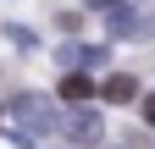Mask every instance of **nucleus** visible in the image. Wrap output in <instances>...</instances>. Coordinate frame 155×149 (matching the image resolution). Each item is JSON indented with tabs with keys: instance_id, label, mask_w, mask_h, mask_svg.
Masks as SVG:
<instances>
[{
	"instance_id": "0eeeda50",
	"label": "nucleus",
	"mask_w": 155,
	"mask_h": 149,
	"mask_svg": "<svg viewBox=\"0 0 155 149\" xmlns=\"http://www.w3.org/2000/svg\"><path fill=\"white\" fill-rule=\"evenodd\" d=\"M89 11H116V6H127V0H83Z\"/></svg>"
},
{
	"instance_id": "7ed1b4c3",
	"label": "nucleus",
	"mask_w": 155,
	"mask_h": 149,
	"mask_svg": "<svg viewBox=\"0 0 155 149\" xmlns=\"http://www.w3.org/2000/svg\"><path fill=\"white\" fill-rule=\"evenodd\" d=\"M150 28H155L150 17H139V11H127V6H116V11H111V39H144Z\"/></svg>"
},
{
	"instance_id": "20e7f679",
	"label": "nucleus",
	"mask_w": 155,
	"mask_h": 149,
	"mask_svg": "<svg viewBox=\"0 0 155 149\" xmlns=\"http://www.w3.org/2000/svg\"><path fill=\"white\" fill-rule=\"evenodd\" d=\"M61 61H67V72H89V66H100V61H105V50H100V44H67V50H61Z\"/></svg>"
},
{
	"instance_id": "6e6552de",
	"label": "nucleus",
	"mask_w": 155,
	"mask_h": 149,
	"mask_svg": "<svg viewBox=\"0 0 155 149\" xmlns=\"http://www.w3.org/2000/svg\"><path fill=\"white\" fill-rule=\"evenodd\" d=\"M144 122H150V127H155V94H150V100H144Z\"/></svg>"
},
{
	"instance_id": "f257e3e1",
	"label": "nucleus",
	"mask_w": 155,
	"mask_h": 149,
	"mask_svg": "<svg viewBox=\"0 0 155 149\" xmlns=\"http://www.w3.org/2000/svg\"><path fill=\"white\" fill-rule=\"evenodd\" d=\"M11 122H17V133H22V138H45L50 127H55V110H50V100L22 94V100L11 105Z\"/></svg>"
},
{
	"instance_id": "f03ea898",
	"label": "nucleus",
	"mask_w": 155,
	"mask_h": 149,
	"mask_svg": "<svg viewBox=\"0 0 155 149\" xmlns=\"http://www.w3.org/2000/svg\"><path fill=\"white\" fill-rule=\"evenodd\" d=\"M67 138L72 144H83V149H94V144H100L105 138V122H100V110H72V122H67Z\"/></svg>"
},
{
	"instance_id": "423d86ee",
	"label": "nucleus",
	"mask_w": 155,
	"mask_h": 149,
	"mask_svg": "<svg viewBox=\"0 0 155 149\" xmlns=\"http://www.w3.org/2000/svg\"><path fill=\"white\" fill-rule=\"evenodd\" d=\"M61 100H72V105L94 100V83H89V72H67V78H61Z\"/></svg>"
},
{
	"instance_id": "39448f33",
	"label": "nucleus",
	"mask_w": 155,
	"mask_h": 149,
	"mask_svg": "<svg viewBox=\"0 0 155 149\" xmlns=\"http://www.w3.org/2000/svg\"><path fill=\"white\" fill-rule=\"evenodd\" d=\"M105 100H116V105H127V100H139V78H127V72H116V78H105V88H100Z\"/></svg>"
}]
</instances>
